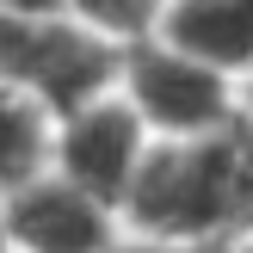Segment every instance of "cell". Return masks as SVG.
I'll use <instances>...</instances> for the list:
<instances>
[{"instance_id": "1", "label": "cell", "mask_w": 253, "mask_h": 253, "mask_svg": "<svg viewBox=\"0 0 253 253\" xmlns=\"http://www.w3.org/2000/svg\"><path fill=\"white\" fill-rule=\"evenodd\" d=\"M0 81L6 93H31L37 105L62 118L124 81V43H111L74 12L6 19L0 25Z\"/></svg>"}, {"instance_id": "11", "label": "cell", "mask_w": 253, "mask_h": 253, "mask_svg": "<svg viewBox=\"0 0 253 253\" xmlns=\"http://www.w3.org/2000/svg\"><path fill=\"white\" fill-rule=\"evenodd\" d=\"M216 253H253V229H247V235H235V241H222Z\"/></svg>"}, {"instance_id": "6", "label": "cell", "mask_w": 253, "mask_h": 253, "mask_svg": "<svg viewBox=\"0 0 253 253\" xmlns=\"http://www.w3.org/2000/svg\"><path fill=\"white\" fill-rule=\"evenodd\" d=\"M56 167V111L37 105L31 93H6V124H0V185H25Z\"/></svg>"}, {"instance_id": "9", "label": "cell", "mask_w": 253, "mask_h": 253, "mask_svg": "<svg viewBox=\"0 0 253 253\" xmlns=\"http://www.w3.org/2000/svg\"><path fill=\"white\" fill-rule=\"evenodd\" d=\"M6 19H37V12H68V0H0Z\"/></svg>"}, {"instance_id": "2", "label": "cell", "mask_w": 253, "mask_h": 253, "mask_svg": "<svg viewBox=\"0 0 253 253\" xmlns=\"http://www.w3.org/2000/svg\"><path fill=\"white\" fill-rule=\"evenodd\" d=\"M118 93L148 118L161 142H198V136H222L241 124V81L179 49L173 37H148L124 49Z\"/></svg>"}, {"instance_id": "4", "label": "cell", "mask_w": 253, "mask_h": 253, "mask_svg": "<svg viewBox=\"0 0 253 253\" xmlns=\"http://www.w3.org/2000/svg\"><path fill=\"white\" fill-rule=\"evenodd\" d=\"M0 229H6V253H111L130 222L118 204L49 167L0 192Z\"/></svg>"}, {"instance_id": "7", "label": "cell", "mask_w": 253, "mask_h": 253, "mask_svg": "<svg viewBox=\"0 0 253 253\" xmlns=\"http://www.w3.org/2000/svg\"><path fill=\"white\" fill-rule=\"evenodd\" d=\"M74 19H86L93 31H105L111 43H148V37L167 31V12L173 0H68Z\"/></svg>"}, {"instance_id": "3", "label": "cell", "mask_w": 253, "mask_h": 253, "mask_svg": "<svg viewBox=\"0 0 253 253\" xmlns=\"http://www.w3.org/2000/svg\"><path fill=\"white\" fill-rule=\"evenodd\" d=\"M155 142L161 136L148 130V118L111 86V93H99V99L56 118V173L124 210L142 167H148V155H155Z\"/></svg>"}, {"instance_id": "8", "label": "cell", "mask_w": 253, "mask_h": 253, "mask_svg": "<svg viewBox=\"0 0 253 253\" xmlns=\"http://www.w3.org/2000/svg\"><path fill=\"white\" fill-rule=\"evenodd\" d=\"M111 253H216V247H198V241H167V235H142V229H124V241Z\"/></svg>"}, {"instance_id": "5", "label": "cell", "mask_w": 253, "mask_h": 253, "mask_svg": "<svg viewBox=\"0 0 253 253\" xmlns=\"http://www.w3.org/2000/svg\"><path fill=\"white\" fill-rule=\"evenodd\" d=\"M161 37H173L179 49L204 56L235 81L253 74V0H173Z\"/></svg>"}, {"instance_id": "10", "label": "cell", "mask_w": 253, "mask_h": 253, "mask_svg": "<svg viewBox=\"0 0 253 253\" xmlns=\"http://www.w3.org/2000/svg\"><path fill=\"white\" fill-rule=\"evenodd\" d=\"M241 130H253V74L241 81Z\"/></svg>"}]
</instances>
